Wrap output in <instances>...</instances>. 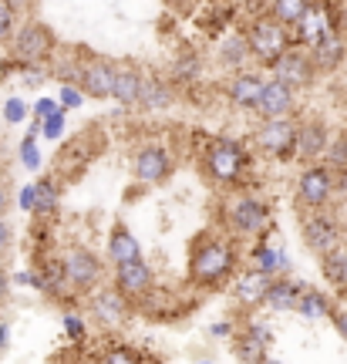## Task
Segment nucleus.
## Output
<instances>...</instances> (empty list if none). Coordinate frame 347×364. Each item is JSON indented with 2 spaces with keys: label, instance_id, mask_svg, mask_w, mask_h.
I'll return each mask as SVG.
<instances>
[{
  "label": "nucleus",
  "instance_id": "nucleus-1",
  "mask_svg": "<svg viewBox=\"0 0 347 364\" xmlns=\"http://www.w3.org/2000/svg\"><path fill=\"white\" fill-rule=\"evenodd\" d=\"M236 273V247L230 236L199 233L189 247V280L203 290H223Z\"/></svg>",
  "mask_w": 347,
  "mask_h": 364
},
{
  "label": "nucleus",
  "instance_id": "nucleus-2",
  "mask_svg": "<svg viewBox=\"0 0 347 364\" xmlns=\"http://www.w3.org/2000/svg\"><path fill=\"white\" fill-rule=\"evenodd\" d=\"M199 169L213 186L233 189L243 182L246 169H250V152L236 139H209L206 149L199 152Z\"/></svg>",
  "mask_w": 347,
  "mask_h": 364
},
{
  "label": "nucleus",
  "instance_id": "nucleus-3",
  "mask_svg": "<svg viewBox=\"0 0 347 364\" xmlns=\"http://www.w3.org/2000/svg\"><path fill=\"white\" fill-rule=\"evenodd\" d=\"M58 51V38H54V31L48 24H41V21H24V24L14 31L11 38V58L14 65H48Z\"/></svg>",
  "mask_w": 347,
  "mask_h": 364
},
{
  "label": "nucleus",
  "instance_id": "nucleus-4",
  "mask_svg": "<svg viewBox=\"0 0 347 364\" xmlns=\"http://www.w3.org/2000/svg\"><path fill=\"white\" fill-rule=\"evenodd\" d=\"M243 38H246V44H250L253 61H260V65H267V68L294 44L290 27L280 24L277 17H260V21H253V24L243 31Z\"/></svg>",
  "mask_w": 347,
  "mask_h": 364
},
{
  "label": "nucleus",
  "instance_id": "nucleus-5",
  "mask_svg": "<svg viewBox=\"0 0 347 364\" xmlns=\"http://www.w3.org/2000/svg\"><path fill=\"white\" fill-rule=\"evenodd\" d=\"M297 132H300V122L294 115L263 118V125L253 132V145L277 162H290L297 159Z\"/></svg>",
  "mask_w": 347,
  "mask_h": 364
},
{
  "label": "nucleus",
  "instance_id": "nucleus-6",
  "mask_svg": "<svg viewBox=\"0 0 347 364\" xmlns=\"http://www.w3.org/2000/svg\"><path fill=\"white\" fill-rule=\"evenodd\" d=\"M61 263H65V277H68V284H71V290H75V297H88L95 287H102L105 260L91 247L75 243V247L61 257Z\"/></svg>",
  "mask_w": 347,
  "mask_h": 364
},
{
  "label": "nucleus",
  "instance_id": "nucleus-7",
  "mask_svg": "<svg viewBox=\"0 0 347 364\" xmlns=\"http://www.w3.org/2000/svg\"><path fill=\"white\" fill-rule=\"evenodd\" d=\"M270 216H273L270 206H267L260 196L240 193L226 203V226H230V233H236V236H260L270 226Z\"/></svg>",
  "mask_w": 347,
  "mask_h": 364
},
{
  "label": "nucleus",
  "instance_id": "nucleus-8",
  "mask_svg": "<svg viewBox=\"0 0 347 364\" xmlns=\"http://www.w3.org/2000/svg\"><path fill=\"white\" fill-rule=\"evenodd\" d=\"M337 196L334 189V169L327 162H310L297 179V203L304 209H324Z\"/></svg>",
  "mask_w": 347,
  "mask_h": 364
},
{
  "label": "nucleus",
  "instance_id": "nucleus-9",
  "mask_svg": "<svg viewBox=\"0 0 347 364\" xmlns=\"http://www.w3.org/2000/svg\"><path fill=\"white\" fill-rule=\"evenodd\" d=\"M270 71H273V78H280V81H287L290 88H297V91H304V88H310L314 81H317V61H314V54H310V48H300V44H290L287 51L277 58L270 65Z\"/></svg>",
  "mask_w": 347,
  "mask_h": 364
},
{
  "label": "nucleus",
  "instance_id": "nucleus-10",
  "mask_svg": "<svg viewBox=\"0 0 347 364\" xmlns=\"http://www.w3.org/2000/svg\"><path fill=\"white\" fill-rule=\"evenodd\" d=\"M300 233H304L307 250H314L317 257H324L327 250H334L344 243L341 223H337V216L327 213V209H307V213H304V223H300Z\"/></svg>",
  "mask_w": 347,
  "mask_h": 364
},
{
  "label": "nucleus",
  "instance_id": "nucleus-11",
  "mask_svg": "<svg viewBox=\"0 0 347 364\" xmlns=\"http://www.w3.org/2000/svg\"><path fill=\"white\" fill-rule=\"evenodd\" d=\"M88 314L102 327H122L132 317V300L118 287H95L88 294Z\"/></svg>",
  "mask_w": 347,
  "mask_h": 364
},
{
  "label": "nucleus",
  "instance_id": "nucleus-12",
  "mask_svg": "<svg viewBox=\"0 0 347 364\" xmlns=\"http://www.w3.org/2000/svg\"><path fill=\"white\" fill-rule=\"evenodd\" d=\"M132 172H135V182H142V186H159L176 172V159L166 145H142L132 159Z\"/></svg>",
  "mask_w": 347,
  "mask_h": 364
},
{
  "label": "nucleus",
  "instance_id": "nucleus-13",
  "mask_svg": "<svg viewBox=\"0 0 347 364\" xmlns=\"http://www.w3.org/2000/svg\"><path fill=\"white\" fill-rule=\"evenodd\" d=\"M115 287L132 300V304H139V300L152 297L155 273L142 257H132V260H125V263H118L115 267Z\"/></svg>",
  "mask_w": 347,
  "mask_h": 364
},
{
  "label": "nucleus",
  "instance_id": "nucleus-14",
  "mask_svg": "<svg viewBox=\"0 0 347 364\" xmlns=\"http://www.w3.org/2000/svg\"><path fill=\"white\" fill-rule=\"evenodd\" d=\"M115 71L118 65L108 61V58H88L81 61V75H78V88L85 91L88 98H112V88H115Z\"/></svg>",
  "mask_w": 347,
  "mask_h": 364
},
{
  "label": "nucleus",
  "instance_id": "nucleus-15",
  "mask_svg": "<svg viewBox=\"0 0 347 364\" xmlns=\"http://www.w3.org/2000/svg\"><path fill=\"white\" fill-rule=\"evenodd\" d=\"M260 118H283L297 112V88H290L280 78H267L263 91H260V102L253 108Z\"/></svg>",
  "mask_w": 347,
  "mask_h": 364
},
{
  "label": "nucleus",
  "instance_id": "nucleus-16",
  "mask_svg": "<svg viewBox=\"0 0 347 364\" xmlns=\"http://www.w3.org/2000/svg\"><path fill=\"white\" fill-rule=\"evenodd\" d=\"M290 31H294V44H300V48H314L324 34L337 31V24H334V17L327 14V7L314 0V7H310V11L304 14V17H300Z\"/></svg>",
  "mask_w": 347,
  "mask_h": 364
},
{
  "label": "nucleus",
  "instance_id": "nucleus-17",
  "mask_svg": "<svg viewBox=\"0 0 347 364\" xmlns=\"http://www.w3.org/2000/svg\"><path fill=\"white\" fill-rule=\"evenodd\" d=\"M327 142H331V132H327V122L324 118H307L300 122V132H297V159L300 162H321L324 152H327Z\"/></svg>",
  "mask_w": 347,
  "mask_h": 364
},
{
  "label": "nucleus",
  "instance_id": "nucleus-18",
  "mask_svg": "<svg viewBox=\"0 0 347 364\" xmlns=\"http://www.w3.org/2000/svg\"><path fill=\"white\" fill-rule=\"evenodd\" d=\"M270 344H273V331L263 324H246V331L240 338L233 341V354L240 358V361H267L270 358Z\"/></svg>",
  "mask_w": 347,
  "mask_h": 364
},
{
  "label": "nucleus",
  "instance_id": "nucleus-19",
  "mask_svg": "<svg viewBox=\"0 0 347 364\" xmlns=\"http://www.w3.org/2000/svg\"><path fill=\"white\" fill-rule=\"evenodd\" d=\"M142 85H145V71L132 61H122L115 71V88H112V98H115L122 108H139L142 98Z\"/></svg>",
  "mask_w": 347,
  "mask_h": 364
},
{
  "label": "nucleus",
  "instance_id": "nucleus-20",
  "mask_svg": "<svg viewBox=\"0 0 347 364\" xmlns=\"http://www.w3.org/2000/svg\"><path fill=\"white\" fill-rule=\"evenodd\" d=\"M263 81L260 75H250V71H240L233 75L230 85H226V98L233 102V108H243V112H253L260 102V91H263Z\"/></svg>",
  "mask_w": 347,
  "mask_h": 364
},
{
  "label": "nucleus",
  "instance_id": "nucleus-21",
  "mask_svg": "<svg viewBox=\"0 0 347 364\" xmlns=\"http://www.w3.org/2000/svg\"><path fill=\"white\" fill-rule=\"evenodd\" d=\"M270 273L263 270H246L236 284H233V300L240 304V307H257V304H263V297H267V287H270Z\"/></svg>",
  "mask_w": 347,
  "mask_h": 364
},
{
  "label": "nucleus",
  "instance_id": "nucleus-22",
  "mask_svg": "<svg viewBox=\"0 0 347 364\" xmlns=\"http://www.w3.org/2000/svg\"><path fill=\"white\" fill-rule=\"evenodd\" d=\"M105 257H108V263H112V267L132 260V257H142L139 240H135V233H132L122 220L112 223V233H108V253H105Z\"/></svg>",
  "mask_w": 347,
  "mask_h": 364
},
{
  "label": "nucleus",
  "instance_id": "nucleus-23",
  "mask_svg": "<svg viewBox=\"0 0 347 364\" xmlns=\"http://www.w3.org/2000/svg\"><path fill=\"white\" fill-rule=\"evenodd\" d=\"M172 102H176V91H172V85H169L166 78H159V75H145L142 98H139L142 112H166V108H172Z\"/></svg>",
  "mask_w": 347,
  "mask_h": 364
},
{
  "label": "nucleus",
  "instance_id": "nucleus-24",
  "mask_svg": "<svg viewBox=\"0 0 347 364\" xmlns=\"http://www.w3.org/2000/svg\"><path fill=\"white\" fill-rule=\"evenodd\" d=\"M310 54H314V61H317L321 71H334V68L344 61V54H347V44H344V38H341V31L324 34V38L310 48Z\"/></svg>",
  "mask_w": 347,
  "mask_h": 364
},
{
  "label": "nucleus",
  "instance_id": "nucleus-25",
  "mask_svg": "<svg viewBox=\"0 0 347 364\" xmlns=\"http://www.w3.org/2000/svg\"><path fill=\"white\" fill-rule=\"evenodd\" d=\"M300 290H304V284H294V280H287V277L280 273V277H273V280H270L263 304H267V307H273V311H294Z\"/></svg>",
  "mask_w": 347,
  "mask_h": 364
},
{
  "label": "nucleus",
  "instance_id": "nucleus-26",
  "mask_svg": "<svg viewBox=\"0 0 347 364\" xmlns=\"http://www.w3.org/2000/svg\"><path fill=\"white\" fill-rule=\"evenodd\" d=\"M304 321H321V317H331L334 311V300L327 297L324 290H314V287H304L300 297H297V307H294Z\"/></svg>",
  "mask_w": 347,
  "mask_h": 364
},
{
  "label": "nucleus",
  "instance_id": "nucleus-27",
  "mask_svg": "<svg viewBox=\"0 0 347 364\" xmlns=\"http://www.w3.org/2000/svg\"><path fill=\"white\" fill-rule=\"evenodd\" d=\"M321 270H324V277H327V284H334L337 290H347V247L344 243L324 253Z\"/></svg>",
  "mask_w": 347,
  "mask_h": 364
},
{
  "label": "nucleus",
  "instance_id": "nucleus-28",
  "mask_svg": "<svg viewBox=\"0 0 347 364\" xmlns=\"http://www.w3.org/2000/svg\"><path fill=\"white\" fill-rule=\"evenodd\" d=\"M253 267L263 273H270V277H280V273L290 270V257L283 253L280 247H270V243H260L253 250Z\"/></svg>",
  "mask_w": 347,
  "mask_h": 364
},
{
  "label": "nucleus",
  "instance_id": "nucleus-29",
  "mask_svg": "<svg viewBox=\"0 0 347 364\" xmlns=\"http://www.w3.org/2000/svg\"><path fill=\"white\" fill-rule=\"evenodd\" d=\"M54 213H58V186H54V179H38L34 182V213L31 216L48 220Z\"/></svg>",
  "mask_w": 347,
  "mask_h": 364
},
{
  "label": "nucleus",
  "instance_id": "nucleus-30",
  "mask_svg": "<svg viewBox=\"0 0 347 364\" xmlns=\"http://www.w3.org/2000/svg\"><path fill=\"white\" fill-rule=\"evenodd\" d=\"M314 7V0H273L270 4V17H277L280 24L287 27H294L304 14Z\"/></svg>",
  "mask_w": 347,
  "mask_h": 364
},
{
  "label": "nucleus",
  "instance_id": "nucleus-31",
  "mask_svg": "<svg viewBox=\"0 0 347 364\" xmlns=\"http://www.w3.org/2000/svg\"><path fill=\"white\" fill-rule=\"evenodd\" d=\"M246 58H253V54H250V44H246L243 34H240V38H230L223 48H219V61L226 68H243Z\"/></svg>",
  "mask_w": 347,
  "mask_h": 364
},
{
  "label": "nucleus",
  "instance_id": "nucleus-32",
  "mask_svg": "<svg viewBox=\"0 0 347 364\" xmlns=\"http://www.w3.org/2000/svg\"><path fill=\"white\" fill-rule=\"evenodd\" d=\"M324 162L331 166L334 172H344L347 169V132L344 135H337L327 142V152H324Z\"/></svg>",
  "mask_w": 347,
  "mask_h": 364
},
{
  "label": "nucleus",
  "instance_id": "nucleus-33",
  "mask_svg": "<svg viewBox=\"0 0 347 364\" xmlns=\"http://www.w3.org/2000/svg\"><path fill=\"white\" fill-rule=\"evenodd\" d=\"M98 361L102 364H135V361H142V354L132 351L129 344H112V348H105L102 351Z\"/></svg>",
  "mask_w": 347,
  "mask_h": 364
},
{
  "label": "nucleus",
  "instance_id": "nucleus-34",
  "mask_svg": "<svg viewBox=\"0 0 347 364\" xmlns=\"http://www.w3.org/2000/svg\"><path fill=\"white\" fill-rule=\"evenodd\" d=\"M14 31H17V7L11 0H0V44H11Z\"/></svg>",
  "mask_w": 347,
  "mask_h": 364
},
{
  "label": "nucleus",
  "instance_id": "nucleus-35",
  "mask_svg": "<svg viewBox=\"0 0 347 364\" xmlns=\"http://www.w3.org/2000/svg\"><path fill=\"white\" fill-rule=\"evenodd\" d=\"M65 125H68V108L61 105L58 112H51V115L44 118V125H41V135H44V139H54V142H58V139L65 135Z\"/></svg>",
  "mask_w": 347,
  "mask_h": 364
},
{
  "label": "nucleus",
  "instance_id": "nucleus-36",
  "mask_svg": "<svg viewBox=\"0 0 347 364\" xmlns=\"http://www.w3.org/2000/svg\"><path fill=\"white\" fill-rule=\"evenodd\" d=\"M172 75H176L179 81H196L199 78V58H196L193 51L179 54V61L172 65Z\"/></svg>",
  "mask_w": 347,
  "mask_h": 364
},
{
  "label": "nucleus",
  "instance_id": "nucleus-37",
  "mask_svg": "<svg viewBox=\"0 0 347 364\" xmlns=\"http://www.w3.org/2000/svg\"><path fill=\"white\" fill-rule=\"evenodd\" d=\"M65 334L75 341V344H85V341H88V324H85V317L78 311L65 314Z\"/></svg>",
  "mask_w": 347,
  "mask_h": 364
},
{
  "label": "nucleus",
  "instance_id": "nucleus-38",
  "mask_svg": "<svg viewBox=\"0 0 347 364\" xmlns=\"http://www.w3.org/2000/svg\"><path fill=\"white\" fill-rule=\"evenodd\" d=\"M58 102L65 105L68 112H71V108H81V105H85V91L78 88V85H61V91H58Z\"/></svg>",
  "mask_w": 347,
  "mask_h": 364
},
{
  "label": "nucleus",
  "instance_id": "nucleus-39",
  "mask_svg": "<svg viewBox=\"0 0 347 364\" xmlns=\"http://www.w3.org/2000/svg\"><path fill=\"white\" fill-rule=\"evenodd\" d=\"M24 118H27V105L21 102V98H7V102H4V122H7V125H21Z\"/></svg>",
  "mask_w": 347,
  "mask_h": 364
},
{
  "label": "nucleus",
  "instance_id": "nucleus-40",
  "mask_svg": "<svg viewBox=\"0 0 347 364\" xmlns=\"http://www.w3.org/2000/svg\"><path fill=\"white\" fill-rule=\"evenodd\" d=\"M14 284H17V287H34V290H41V270H21V273H14Z\"/></svg>",
  "mask_w": 347,
  "mask_h": 364
},
{
  "label": "nucleus",
  "instance_id": "nucleus-41",
  "mask_svg": "<svg viewBox=\"0 0 347 364\" xmlns=\"http://www.w3.org/2000/svg\"><path fill=\"white\" fill-rule=\"evenodd\" d=\"M14 247V226L7 223V216H0V257Z\"/></svg>",
  "mask_w": 347,
  "mask_h": 364
},
{
  "label": "nucleus",
  "instance_id": "nucleus-42",
  "mask_svg": "<svg viewBox=\"0 0 347 364\" xmlns=\"http://www.w3.org/2000/svg\"><path fill=\"white\" fill-rule=\"evenodd\" d=\"M58 108H61V102H58V98H38V105H34V118H41V122H44V118L51 115V112H58Z\"/></svg>",
  "mask_w": 347,
  "mask_h": 364
},
{
  "label": "nucleus",
  "instance_id": "nucleus-43",
  "mask_svg": "<svg viewBox=\"0 0 347 364\" xmlns=\"http://www.w3.org/2000/svg\"><path fill=\"white\" fill-rule=\"evenodd\" d=\"M331 324H334V331L347 341V307H334V311H331Z\"/></svg>",
  "mask_w": 347,
  "mask_h": 364
},
{
  "label": "nucleus",
  "instance_id": "nucleus-44",
  "mask_svg": "<svg viewBox=\"0 0 347 364\" xmlns=\"http://www.w3.org/2000/svg\"><path fill=\"white\" fill-rule=\"evenodd\" d=\"M17 203H21V209H24V213H34V182L21 189V196H17Z\"/></svg>",
  "mask_w": 347,
  "mask_h": 364
},
{
  "label": "nucleus",
  "instance_id": "nucleus-45",
  "mask_svg": "<svg viewBox=\"0 0 347 364\" xmlns=\"http://www.w3.org/2000/svg\"><path fill=\"white\" fill-rule=\"evenodd\" d=\"M11 348V321H0V358Z\"/></svg>",
  "mask_w": 347,
  "mask_h": 364
},
{
  "label": "nucleus",
  "instance_id": "nucleus-46",
  "mask_svg": "<svg viewBox=\"0 0 347 364\" xmlns=\"http://www.w3.org/2000/svg\"><path fill=\"white\" fill-rule=\"evenodd\" d=\"M209 334H213V338H230V334H233V324H230V321H223V324H213V327H209Z\"/></svg>",
  "mask_w": 347,
  "mask_h": 364
},
{
  "label": "nucleus",
  "instance_id": "nucleus-47",
  "mask_svg": "<svg viewBox=\"0 0 347 364\" xmlns=\"http://www.w3.org/2000/svg\"><path fill=\"white\" fill-rule=\"evenodd\" d=\"M11 284H14V277H11L7 270H4V267H0V300L11 294Z\"/></svg>",
  "mask_w": 347,
  "mask_h": 364
},
{
  "label": "nucleus",
  "instance_id": "nucleus-48",
  "mask_svg": "<svg viewBox=\"0 0 347 364\" xmlns=\"http://www.w3.org/2000/svg\"><path fill=\"white\" fill-rule=\"evenodd\" d=\"M7 206H11V189H7V182H0V216L7 213Z\"/></svg>",
  "mask_w": 347,
  "mask_h": 364
},
{
  "label": "nucleus",
  "instance_id": "nucleus-49",
  "mask_svg": "<svg viewBox=\"0 0 347 364\" xmlns=\"http://www.w3.org/2000/svg\"><path fill=\"white\" fill-rule=\"evenodd\" d=\"M334 189H337V196H347V169L334 172Z\"/></svg>",
  "mask_w": 347,
  "mask_h": 364
},
{
  "label": "nucleus",
  "instance_id": "nucleus-50",
  "mask_svg": "<svg viewBox=\"0 0 347 364\" xmlns=\"http://www.w3.org/2000/svg\"><path fill=\"white\" fill-rule=\"evenodd\" d=\"M0 152H4V145H0Z\"/></svg>",
  "mask_w": 347,
  "mask_h": 364
}]
</instances>
